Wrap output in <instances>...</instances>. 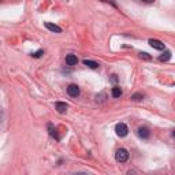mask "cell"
Instances as JSON below:
<instances>
[{
	"mask_svg": "<svg viewBox=\"0 0 175 175\" xmlns=\"http://www.w3.org/2000/svg\"><path fill=\"white\" fill-rule=\"evenodd\" d=\"M55 107H56V111H58L59 114H65L66 111H67V104L62 103V101H58V103L55 104Z\"/></svg>",
	"mask_w": 175,
	"mask_h": 175,
	"instance_id": "obj_7",
	"label": "cell"
},
{
	"mask_svg": "<svg viewBox=\"0 0 175 175\" xmlns=\"http://www.w3.org/2000/svg\"><path fill=\"white\" fill-rule=\"evenodd\" d=\"M66 63H67L69 66H75L78 63V59L75 55H73V53H70V55L66 56Z\"/></svg>",
	"mask_w": 175,
	"mask_h": 175,
	"instance_id": "obj_6",
	"label": "cell"
},
{
	"mask_svg": "<svg viewBox=\"0 0 175 175\" xmlns=\"http://www.w3.org/2000/svg\"><path fill=\"white\" fill-rule=\"evenodd\" d=\"M79 86L78 85H75V84H71V85H69V88H67V93H69V96H71V97H77L79 96Z\"/></svg>",
	"mask_w": 175,
	"mask_h": 175,
	"instance_id": "obj_4",
	"label": "cell"
},
{
	"mask_svg": "<svg viewBox=\"0 0 175 175\" xmlns=\"http://www.w3.org/2000/svg\"><path fill=\"white\" fill-rule=\"evenodd\" d=\"M138 135L141 137V138L146 140L149 137V130L146 129V127H140V129H138Z\"/></svg>",
	"mask_w": 175,
	"mask_h": 175,
	"instance_id": "obj_8",
	"label": "cell"
},
{
	"mask_svg": "<svg viewBox=\"0 0 175 175\" xmlns=\"http://www.w3.org/2000/svg\"><path fill=\"white\" fill-rule=\"evenodd\" d=\"M142 97H144V96H142L141 93H135V94H133V96H131V98H133L134 101H140V100H142Z\"/></svg>",
	"mask_w": 175,
	"mask_h": 175,
	"instance_id": "obj_12",
	"label": "cell"
},
{
	"mask_svg": "<svg viewBox=\"0 0 175 175\" xmlns=\"http://www.w3.org/2000/svg\"><path fill=\"white\" fill-rule=\"evenodd\" d=\"M170 59H171V52H170V51H165L163 55L159 58L160 62H167V60H170Z\"/></svg>",
	"mask_w": 175,
	"mask_h": 175,
	"instance_id": "obj_10",
	"label": "cell"
},
{
	"mask_svg": "<svg viewBox=\"0 0 175 175\" xmlns=\"http://www.w3.org/2000/svg\"><path fill=\"white\" fill-rule=\"evenodd\" d=\"M43 53H44V51H43V49H40V51H37V52L31 53V56H33V58H40V56L43 55Z\"/></svg>",
	"mask_w": 175,
	"mask_h": 175,
	"instance_id": "obj_13",
	"label": "cell"
},
{
	"mask_svg": "<svg viewBox=\"0 0 175 175\" xmlns=\"http://www.w3.org/2000/svg\"><path fill=\"white\" fill-rule=\"evenodd\" d=\"M74 175H88V174H85V173H77V174H74Z\"/></svg>",
	"mask_w": 175,
	"mask_h": 175,
	"instance_id": "obj_16",
	"label": "cell"
},
{
	"mask_svg": "<svg viewBox=\"0 0 175 175\" xmlns=\"http://www.w3.org/2000/svg\"><path fill=\"white\" fill-rule=\"evenodd\" d=\"M84 65H85V66H88L89 69H98V63L93 62V60H88V59H85V60H84Z\"/></svg>",
	"mask_w": 175,
	"mask_h": 175,
	"instance_id": "obj_9",
	"label": "cell"
},
{
	"mask_svg": "<svg viewBox=\"0 0 175 175\" xmlns=\"http://www.w3.org/2000/svg\"><path fill=\"white\" fill-rule=\"evenodd\" d=\"M111 79H112V82H116V81H118V78H116V75H115V74L111 75Z\"/></svg>",
	"mask_w": 175,
	"mask_h": 175,
	"instance_id": "obj_15",
	"label": "cell"
},
{
	"mask_svg": "<svg viewBox=\"0 0 175 175\" xmlns=\"http://www.w3.org/2000/svg\"><path fill=\"white\" fill-rule=\"evenodd\" d=\"M45 27L51 31H53V33H62V29L58 26V25H53L51 23V22H45Z\"/></svg>",
	"mask_w": 175,
	"mask_h": 175,
	"instance_id": "obj_5",
	"label": "cell"
},
{
	"mask_svg": "<svg viewBox=\"0 0 175 175\" xmlns=\"http://www.w3.org/2000/svg\"><path fill=\"white\" fill-rule=\"evenodd\" d=\"M173 135H174V137H175V130H174V131H173Z\"/></svg>",
	"mask_w": 175,
	"mask_h": 175,
	"instance_id": "obj_17",
	"label": "cell"
},
{
	"mask_svg": "<svg viewBox=\"0 0 175 175\" xmlns=\"http://www.w3.org/2000/svg\"><path fill=\"white\" fill-rule=\"evenodd\" d=\"M115 131L119 137H126L129 134V127H127L125 123H118L116 127H115Z\"/></svg>",
	"mask_w": 175,
	"mask_h": 175,
	"instance_id": "obj_2",
	"label": "cell"
},
{
	"mask_svg": "<svg viewBox=\"0 0 175 175\" xmlns=\"http://www.w3.org/2000/svg\"><path fill=\"white\" fill-rule=\"evenodd\" d=\"M120 94H122V89L119 86H114L112 88V96L114 97H120Z\"/></svg>",
	"mask_w": 175,
	"mask_h": 175,
	"instance_id": "obj_11",
	"label": "cell"
},
{
	"mask_svg": "<svg viewBox=\"0 0 175 175\" xmlns=\"http://www.w3.org/2000/svg\"><path fill=\"white\" fill-rule=\"evenodd\" d=\"M115 159L119 163H126V161L129 160V152H127V149H125V148L118 149L116 153H115Z\"/></svg>",
	"mask_w": 175,
	"mask_h": 175,
	"instance_id": "obj_1",
	"label": "cell"
},
{
	"mask_svg": "<svg viewBox=\"0 0 175 175\" xmlns=\"http://www.w3.org/2000/svg\"><path fill=\"white\" fill-rule=\"evenodd\" d=\"M148 43H149V45H151V47H152V48H153V49H157V51H163V49L165 48V45H164L163 43H161L160 40L151 39V40L148 41Z\"/></svg>",
	"mask_w": 175,
	"mask_h": 175,
	"instance_id": "obj_3",
	"label": "cell"
},
{
	"mask_svg": "<svg viewBox=\"0 0 175 175\" xmlns=\"http://www.w3.org/2000/svg\"><path fill=\"white\" fill-rule=\"evenodd\" d=\"M140 56H141V58H144V59H146V60H149V59H151V56H149V53H146V52H140Z\"/></svg>",
	"mask_w": 175,
	"mask_h": 175,
	"instance_id": "obj_14",
	"label": "cell"
}]
</instances>
